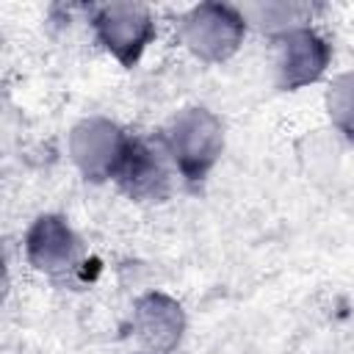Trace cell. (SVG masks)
Listing matches in <instances>:
<instances>
[{
	"label": "cell",
	"mask_w": 354,
	"mask_h": 354,
	"mask_svg": "<svg viewBox=\"0 0 354 354\" xmlns=\"http://www.w3.org/2000/svg\"><path fill=\"white\" fill-rule=\"evenodd\" d=\"M166 147L188 183L205 180L224 147L221 122L207 108H185L166 127Z\"/></svg>",
	"instance_id": "cell-1"
},
{
	"label": "cell",
	"mask_w": 354,
	"mask_h": 354,
	"mask_svg": "<svg viewBox=\"0 0 354 354\" xmlns=\"http://www.w3.org/2000/svg\"><path fill=\"white\" fill-rule=\"evenodd\" d=\"M243 30V17L232 6L221 3H202L191 8L180 25L183 41L202 61H227L238 50Z\"/></svg>",
	"instance_id": "cell-2"
},
{
	"label": "cell",
	"mask_w": 354,
	"mask_h": 354,
	"mask_svg": "<svg viewBox=\"0 0 354 354\" xmlns=\"http://www.w3.org/2000/svg\"><path fill=\"white\" fill-rule=\"evenodd\" d=\"M130 149V138L108 119H83L69 136V152L86 180L102 183L116 177L124 155Z\"/></svg>",
	"instance_id": "cell-3"
},
{
	"label": "cell",
	"mask_w": 354,
	"mask_h": 354,
	"mask_svg": "<svg viewBox=\"0 0 354 354\" xmlns=\"http://www.w3.org/2000/svg\"><path fill=\"white\" fill-rule=\"evenodd\" d=\"M94 30L122 66H133L155 36V22L141 3H105L94 11Z\"/></svg>",
	"instance_id": "cell-4"
},
{
	"label": "cell",
	"mask_w": 354,
	"mask_h": 354,
	"mask_svg": "<svg viewBox=\"0 0 354 354\" xmlns=\"http://www.w3.org/2000/svg\"><path fill=\"white\" fill-rule=\"evenodd\" d=\"M329 64V44L310 28L282 33L277 44V83L285 91L315 83Z\"/></svg>",
	"instance_id": "cell-5"
},
{
	"label": "cell",
	"mask_w": 354,
	"mask_h": 354,
	"mask_svg": "<svg viewBox=\"0 0 354 354\" xmlns=\"http://www.w3.org/2000/svg\"><path fill=\"white\" fill-rule=\"evenodd\" d=\"M28 260L44 274H64L77 268L83 257L80 238L61 216H39L25 238Z\"/></svg>",
	"instance_id": "cell-6"
},
{
	"label": "cell",
	"mask_w": 354,
	"mask_h": 354,
	"mask_svg": "<svg viewBox=\"0 0 354 354\" xmlns=\"http://www.w3.org/2000/svg\"><path fill=\"white\" fill-rule=\"evenodd\" d=\"M185 329L183 307L166 293H147L136 301L133 332L152 354H169Z\"/></svg>",
	"instance_id": "cell-7"
},
{
	"label": "cell",
	"mask_w": 354,
	"mask_h": 354,
	"mask_svg": "<svg viewBox=\"0 0 354 354\" xmlns=\"http://www.w3.org/2000/svg\"><path fill=\"white\" fill-rule=\"evenodd\" d=\"M116 180L133 199H163L169 191V177H166L160 160L138 138H130V149L124 155V163H122Z\"/></svg>",
	"instance_id": "cell-8"
},
{
	"label": "cell",
	"mask_w": 354,
	"mask_h": 354,
	"mask_svg": "<svg viewBox=\"0 0 354 354\" xmlns=\"http://www.w3.org/2000/svg\"><path fill=\"white\" fill-rule=\"evenodd\" d=\"M326 108H329L335 127L348 141H354V69L343 72L332 80V86L326 91Z\"/></svg>",
	"instance_id": "cell-9"
}]
</instances>
